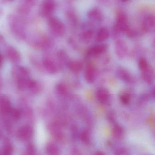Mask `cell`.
Masks as SVG:
<instances>
[{
	"mask_svg": "<svg viewBox=\"0 0 155 155\" xmlns=\"http://www.w3.org/2000/svg\"><path fill=\"white\" fill-rule=\"evenodd\" d=\"M48 27L51 32L56 37H61L66 33V27L61 20L57 17L50 16L47 18Z\"/></svg>",
	"mask_w": 155,
	"mask_h": 155,
	"instance_id": "1",
	"label": "cell"
},
{
	"mask_svg": "<svg viewBox=\"0 0 155 155\" xmlns=\"http://www.w3.org/2000/svg\"><path fill=\"white\" fill-rule=\"evenodd\" d=\"M114 26L121 33H125L130 28L127 16L122 10H118L116 13V23Z\"/></svg>",
	"mask_w": 155,
	"mask_h": 155,
	"instance_id": "2",
	"label": "cell"
},
{
	"mask_svg": "<svg viewBox=\"0 0 155 155\" xmlns=\"http://www.w3.org/2000/svg\"><path fill=\"white\" fill-rule=\"evenodd\" d=\"M56 8L54 0H45L40 8V14L43 18L51 16Z\"/></svg>",
	"mask_w": 155,
	"mask_h": 155,
	"instance_id": "3",
	"label": "cell"
},
{
	"mask_svg": "<svg viewBox=\"0 0 155 155\" xmlns=\"http://www.w3.org/2000/svg\"><path fill=\"white\" fill-rule=\"evenodd\" d=\"M155 18L152 14H148L145 16L141 24V32L147 33L153 30L155 28Z\"/></svg>",
	"mask_w": 155,
	"mask_h": 155,
	"instance_id": "4",
	"label": "cell"
},
{
	"mask_svg": "<svg viewBox=\"0 0 155 155\" xmlns=\"http://www.w3.org/2000/svg\"><path fill=\"white\" fill-rule=\"evenodd\" d=\"M83 31L81 32L79 36V39L81 42L85 44L90 42L94 36V31L90 26H88L87 24H84L82 26Z\"/></svg>",
	"mask_w": 155,
	"mask_h": 155,
	"instance_id": "5",
	"label": "cell"
},
{
	"mask_svg": "<svg viewBox=\"0 0 155 155\" xmlns=\"http://www.w3.org/2000/svg\"><path fill=\"white\" fill-rule=\"evenodd\" d=\"M88 18L94 22H101L104 20V14L102 11L98 8L91 9L87 13Z\"/></svg>",
	"mask_w": 155,
	"mask_h": 155,
	"instance_id": "6",
	"label": "cell"
},
{
	"mask_svg": "<svg viewBox=\"0 0 155 155\" xmlns=\"http://www.w3.org/2000/svg\"><path fill=\"white\" fill-rule=\"evenodd\" d=\"M128 48L127 43L122 39H119L115 44V51L119 58H123L127 53Z\"/></svg>",
	"mask_w": 155,
	"mask_h": 155,
	"instance_id": "7",
	"label": "cell"
},
{
	"mask_svg": "<svg viewBox=\"0 0 155 155\" xmlns=\"http://www.w3.org/2000/svg\"><path fill=\"white\" fill-rule=\"evenodd\" d=\"M108 46L107 44H99L91 47L87 51V56L90 57H96L101 55L107 50Z\"/></svg>",
	"mask_w": 155,
	"mask_h": 155,
	"instance_id": "8",
	"label": "cell"
},
{
	"mask_svg": "<svg viewBox=\"0 0 155 155\" xmlns=\"http://www.w3.org/2000/svg\"><path fill=\"white\" fill-rule=\"evenodd\" d=\"M33 129L31 126L26 125L21 127L18 130L17 136L21 140H28L32 137Z\"/></svg>",
	"mask_w": 155,
	"mask_h": 155,
	"instance_id": "9",
	"label": "cell"
},
{
	"mask_svg": "<svg viewBox=\"0 0 155 155\" xmlns=\"http://www.w3.org/2000/svg\"><path fill=\"white\" fill-rule=\"evenodd\" d=\"M11 25L12 30L16 36L19 38H23L25 37V32L22 25L20 21L17 18H13L11 20Z\"/></svg>",
	"mask_w": 155,
	"mask_h": 155,
	"instance_id": "10",
	"label": "cell"
},
{
	"mask_svg": "<svg viewBox=\"0 0 155 155\" xmlns=\"http://www.w3.org/2000/svg\"><path fill=\"white\" fill-rule=\"evenodd\" d=\"M66 16L70 26L72 28H77L79 23L78 16L74 10L70 8L67 11Z\"/></svg>",
	"mask_w": 155,
	"mask_h": 155,
	"instance_id": "11",
	"label": "cell"
},
{
	"mask_svg": "<svg viewBox=\"0 0 155 155\" xmlns=\"http://www.w3.org/2000/svg\"><path fill=\"white\" fill-rule=\"evenodd\" d=\"M6 55L9 60L13 63H18L21 60L20 53L14 47H9L6 50Z\"/></svg>",
	"mask_w": 155,
	"mask_h": 155,
	"instance_id": "12",
	"label": "cell"
},
{
	"mask_svg": "<svg viewBox=\"0 0 155 155\" xmlns=\"http://www.w3.org/2000/svg\"><path fill=\"white\" fill-rule=\"evenodd\" d=\"M34 45L35 47L41 49H48L53 45V41L48 36H43L42 38L36 41Z\"/></svg>",
	"mask_w": 155,
	"mask_h": 155,
	"instance_id": "13",
	"label": "cell"
},
{
	"mask_svg": "<svg viewBox=\"0 0 155 155\" xmlns=\"http://www.w3.org/2000/svg\"><path fill=\"white\" fill-rule=\"evenodd\" d=\"M36 0H21L19 5V11L21 13H28L35 5Z\"/></svg>",
	"mask_w": 155,
	"mask_h": 155,
	"instance_id": "14",
	"label": "cell"
},
{
	"mask_svg": "<svg viewBox=\"0 0 155 155\" xmlns=\"http://www.w3.org/2000/svg\"><path fill=\"white\" fill-rule=\"evenodd\" d=\"M96 77V69L92 63L88 64L85 72V78L86 81L89 83L94 82Z\"/></svg>",
	"mask_w": 155,
	"mask_h": 155,
	"instance_id": "15",
	"label": "cell"
},
{
	"mask_svg": "<svg viewBox=\"0 0 155 155\" xmlns=\"http://www.w3.org/2000/svg\"><path fill=\"white\" fill-rule=\"evenodd\" d=\"M110 32L106 28H101L98 31L95 38V41L97 43H101L106 41L109 38Z\"/></svg>",
	"mask_w": 155,
	"mask_h": 155,
	"instance_id": "16",
	"label": "cell"
},
{
	"mask_svg": "<svg viewBox=\"0 0 155 155\" xmlns=\"http://www.w3.org/2000/svg\"><path fill=\"white\" fill-rule=\"evenodd\" d=\"M11 102L8 97L3 96L0 97V111L3 114H8L11 110Z\"/></svg>",
	"mask_w": 155,
	"mask_h": 155,
	"instance_id": "17",
	"label": "cell"
},
{
	"mask_svg": "<svg viewBox=\"0 0 155 155\" xmlns=\"http://www.w3.org/2000/svg\"><path fill=\"white\" fill-rule=\"evenodd\" d=\"M44 68L49 73L54 74L58 71V68L55 62L51 59L45 58L43 60Z\"/></svg>",
	"mask_w": 155,
	"mask_h": 155,
	"instance_id": "18",
	"label": "cell"
},
{
	"mask_svg": "<svg viewBox=\"0 0 155 155\" xmlns=\"http://www.w3.org/2000/svg\"><path fill=\"white\" fill-rule=\"evenodd\" d=\"M96 97L99 102L105 104L109 99L110 94L107 90L104 88H100L96 92Z\"/></svg>",
	"mask_w": 155,
	"mask_h": 155,
	"instance_id": "19",
	"label": "cell"
},
{
	"mask_svg": "<svg viewBox=\"0 0 155 155\" xmlns=\"http://www.w3.org/2000/svg\"><path fill=\"white\" fill-rule=\"evenodd\" d=\"M31 80L28 77H21L18 78V87L20 90H24L27 88H29Z\"/></svg>",
	"mask_w": 155,
	"mask_h": 155,
	"instance_id": "20",
	"label": "cell"
},
{
	"mask_svg": "<svg viewBox=\"0 0 155 155\" xmlns=\"http://www.w3.org/2000/svg\"><path fill=\"white\" fill-rule=\"evenodd\" d=\"M68 66L71 70L76 73L80 71L83 68V65L81 62L78 61H70L68 63Z\"/></svg>",
	"mask_w": 155,
	"mask_h": 155,
	"instance_id": "21",
	"label": "cell"
},
{
	"mask_svg": "<svg viewBox=\"0 0 155 155\" xmlns=\"http://www.w3.org/2000/svg\"><path fill=\"white\" fill-rule=\"evenodd\" d=\"M14 72L18 78L28 77L30 74L28 69L24 67H18L17 69H15V71Z\"/></svg>",
	"mask_w": 155,
	"mask_h": 155,
	"instance_id": "22",
	"label": "cell"
},
{
	"mask_svg": "<svg viewBox=\"0 0 155 155\" xmlns=\"http://www.w3.org/2000/svg\"><path fill=\"white\" fill-rule=\"evenodd\" d=\"M29 89H30V90L33 93L38 94V93H40L42 90V87L40 83L35 81L31 80Z\"/></svg>",
	"mask_w": 155,
	"mask_h": 155,
	"instance_id": "23",
	"label": "cell"
},
{
	"mask_svg": "<svg viewBox=\"0 0 155 155\" xmlns=\"http://www.w3.org/2000/svg\"><path fill=\"white\" fill-rule=\"evenodd\" d=\"M46 151L49 155H58L59 153V149L58 147L53 144L50 143L48 144L46 147Z\"/></svg>",
	"mask_w": 155,
	"mask_h": 155,
	"instance_id": "24",
	"label": "cell"
},
{
	"mask_svg": "<svg viewBox=\"0 0 155 155\" xmlns=\"http://www.w3.org/2000/svg\"><path fill=\"white\" fill-rule=\"evenodd\" d=\"M112 134L115 138L119 139L121 138L124 134V130L120 126L116 125L112 129Z\"/></svg>",
	"mask_w": 155,
	"mask_h": 155,
	"instance_id": "25",
	"label": "cell"
},
{
	"mask_svg": "<svg viewBox=\"0 0 155 155\" xmlns=\"http://www.w3.org/2000/svg\"><path fill=\"white\" fill-rule=\"evenodd\" d=\"M125 33L127 38L130 39H134L137 38L139 34L137 31L131 28L130 27L125 32Z\"/></svg>",
	"mask_w": 155,
	"mask_h": 155,
	"instance_id": "26",
	"label": "cell"
},
{
	"mask_svg": "<svg viewBox=\"0 0 155 155\" xmlns=\"http://www.w3.org/2000/svg\"><path fill=\"white\" fill-rule=\"evenodd\" d=\"M139 67L142 71H145L150 68L147 61L144 58H141L139 61Z\"/></svg>",
	"mask_w": 155,
	"mask_h": 155,
	"instance_id": "27",
	"label": "cell"
},
{
	"mask_svg": "<svg viewBox=\"0 0 155 155\" xmlns=\"http://www.w3.org/2000/svg\"><path fill=\"white\" fill-rule=\"evenodd\" d=\"M13 147L11 144H6L3 147L2 154L5 155H10L13 152Z\"/></svg>",
	"mask_w": 155,
	"mask_h": 155,
	"instance_id": "28",
	"label": "cell"
},
{
	"mask_svg": "<svg viewBox=\"0 0 155 155\" xmlns=\"http://www.w3.org/2000/svg\"><path fill=\"white\" fill-rule=\"evenodd\" d=\"M117 75L120 78L123 80H127L129 78L128 73L123 69H119L117 71Z\"/></svg>",
	"mask_w": 155,
	"mask_h": 155,
	"instance_id": "29",
	"label": "cell"
},
{
	"mask_svg": "<svg viewBox=\"0 0 155 155\" xmlns=\"http://www.w3.org/2000/svg\"><path fill=\"white\" fill-rule=\"evenodd\" d=\"M8 114H10L13 119L16 120L19 119L21 116V113L18 110L12 108Z\"/></svg>",
	"mask_w": 155,
	"mask_h": 155,
	"instance_id": "30",
	"label": "cell"
},
{
	"mask_svg": "<svg viewBox=\"0 0 155 155\" xmlns=\"http://www.w3.org/2000/svg\"><path fill=\"white\" fill-rule=\"evenodd\" d=\"M81 139L83 143L85 144H88L90 142V136L88 132L84 131L81 133Z\"/></svg>",
	"mask_w": 155,
	"mask_h": 155,
	"instance_id": "31",
	"label": "cell"
},
{
	"mask_svg": "<svg viewBox=\"0 0 155 155\" xmlns=\"http://www.w3.org/2000/svg\"><path fill=\"white\" fill-rule=\"evenodd\" d=\"M120 101L124 105H127L130 101V97L127 94H124L120 96Z\"/></svg>",
	"mask_w": 155,
	"mask_h": 155,
	"instance_id": "32",
	"label": "cell"
},
{
	"mask_svg": "<svg viewBox=\"0 0 155 155\" xmlns=\"http://www.w3.org/2000/svg\"><path fill=\"white\" fill-rule=\"evenodd\" d=\"M57 90L60 94L64 95L67 92V89L66 86L62 84H59L57 86Z\"/></svg>",
	"mask_w": 155,
	"mask_h": 155,
	"instance_id": "33",
	"label": "cell"
},
{
	"mask_svg": "<svg viewBox=\"0 0 155 155\" xmlns=\"http://www.w3.org/2000/svg\"><path fill=\"white\" fill-rule=\"evenodd\" d=\"M121 33V32H120L117 29V28L115 26H114L113 28H112V33H111L112 38L115 39H117L118 38Z\"/></svg>",
	"mask_w": 155,
	"mask_h": 155,
	"instance_id": "34",
	"label": "cell"
},
{
	"mask_svg": "<svg viewBox=\"0 0 155 155\" xmlns=\"http://www.w3.org/2000/svg\"><path fill=\"white\" fill-rule=\"evenodd\" d=\"M36 149L35 147L32 144H30L27 147V152L29 155H32L35 154Z\"/></svg>",
	"mask_w": 155,
	"mask_h": 155,
	"instance_id": "35",
	"label": "cell"
},
{
	"mask_svg": "<svg viewBox=\"0 0 155 155\" xmlns=\"http://www.w3.org/2000/svg\"><path fill=\"white\" fill-rule=\"evenodd\" d=\"M116 154H120V155H124V154H127V151L126 150L124 149H120L118 150L117 151Z\"/></svg>",
	"mask_w": 155,
	"mask_h": 155,
	"instance_id": "36",
	"label": "cell"
},
{
	"mask_svg": "<svg viewBox=\"0 0 155 155\" xmlns=\"http://www.w3.org/2000/svg\"><path fill=\"white\" fill-rule=\"evenodd\" d=\"M3 58L1 53H0V67H1L2 65L3 64Z\"/></svg>",
	"mask_w": 155,
	"mask_h": 155,
	"instance_id": "37",
	"label": "cell"
},
{
	"mask_svg": "<svg viewBox=\"0 0 155 155\" xmlns=\"http://www.w3.org/2000/svg\"><path fill=\"white\" fill-rule=\"evenodd\" d=\"M108 1V0H98V1L102 3H106Z\"/></svg>",
	"mask_w": 155,
	"mask_h": 155,
	"instance_id": "38",
	"label": "cell"
},
{
	"mask_svg": "<svg viewBox=\"0 0 155 155\" xmlns=\"http://www.w3.org/2000/svg\"><path fill=\"white\" fill-rule=\"evenodd\" d=\"M129 0H120V1L123 2H127L129 1Z\"/></svg>",
	"mask_w": 155,
	"mask_h": 155,
	"instance_id": "39",
	"label": "cell"
},
{
	"mask_svg": "<svg viewBox=\"0 0 155 155\" xmlns=\"http://www.w3.org/2000/svg\"><path fill=\"white\" fill-rule=\"evenodd\" d=\"M97 154H99V155H104V153H101V152H97Z\"/></svg>",
	"mask_w": 155,
	"mask_h": 155,
	"instance_id": "40",
	"label": "cell"
},
{
	"mask_svg": "<svg viewBox=\"0 0 155 155\" xmlns=\"http://www.w3.org/2000/svg\"><path fill=\"white\" fill-rule=\"evenodd\" d=\"M6 1L8 2H12L14 1V0H6Z\"/></svg>",
	"mask_w": 155,
	"mask_h": 155,
	"instance_id": "41",
	"label": "cell"
},
{
	"mask_svg": "<svg viewBox=\"0 0 155 155\" xmlns=\"http://www.w3.org/2000/svg\"><path fill=\"white\" fill-rule=\"evenodd\" d=\"M1 87H2L1 83V82H0V90H1Z\"/></svg>",
	"mask_w": 155,
	"mask_h": 155,
	"instance_id": "42",
	"label": "cell"
}]
</instances>
